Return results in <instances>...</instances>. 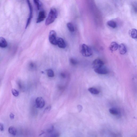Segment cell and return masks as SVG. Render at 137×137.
I'll use <instances>...</instances> for the list:
<instances>
[{
	"label": "cell",
	"mask_w": 137,
	"mask_h": 137,
	"mask_svg": "<svg viewBox=\"0 0 137 137\" xmlns=\"http://www.w3.org/2000/svg\"><path fill=\"white\" fill-rule=\"evenodd\" d=\"M57 16L58 13L57 10L54 8L51 9L46 19L45 22L46 25L48 26L53 23L57 18Z\"/></svg>",
	"instance_id": "cell-1"
},
{
	"label": "cell",
	"mask_w": 137,
	"mask_h": 137,
	"mask_svg": "<svg viewBox=\"0 0 137 137\" xmlns=\"http://www.w3.org/2000/svg\"><path fill=\"white\" fill-rule=\"evenodd\" d=\"M80 51L81 54L84 57H90L93 54L91 48L85 44H84L82 45Z\"/></svg>",
	"instance_id": "cell-2"
},
{
	"label": "cell",
	"mask_w": 137,
	"mask_h": 137,
	"mask_svg": "<svg viewBox=\"0 0 137 137\" xmlns=\"http://www.w3.org/2000/svg\"><path fill=\"white\" fill-rule=\"evenodd\" d=\"M29 9L30 10V14L29 17L27 19V23H26V28H27L31 22L32 19L33 17V7L32 5L30 0H26Z\"/></svg>",
	"instance_id": "cell-3"
},
{
	"label": "cell",
	"mask_w": 137,
	"mask_h": 137,
	"mask_svg": "<svg viewBox=\"0 0 137 137\" xmlns=\"http://www.w3.org/2000/svg\"><path fill=\"white\" fill-rule=\"evenodd\" d=\"M49 39L51 44L56 45L57 44V39L56 38V33L54 30H51L49 33Z\"/></svg>",
	"instance_id": "cell-4"
},
{
	"label": "cell",
	"mask_w": 137,
	"mask_h": 137,
	"mask_svg": "<svg viewBox=\"0 0 137 137\" xmlns=\"http://www.w3.org/2000/svg\"><path fill=\"white\" fill-rule=\"evenodd\" d=\"M94 71L96 73L100 75H106L109 73L108 70L104 65L98 68H95Z\"/></svg>",
	"instance_id": "cell-5"
},
{
	"label": "cell",
	"mask_w": 137,
	"mask_h": 137,
	"mask_svg": "<svg viewBox=\"0 0 137 137\" xmlns=\"http://www.w3.org/2000/svg\"><path fill=\"white\" fill-rule=\"evenodd\" d=\"M45 102L44 99L42 97H39L35 100L36 107L38 108L41 109L43 108L45 105Z\"/></svg>",
	"instance_id": "cell-6"
},
{
	"label": "cell",
	"mask_w": 137,
	"mask_h": 137,
	"mask_svg": "<svg viewBox=\"0 0 137 137\" xmlns=\"http://www.w3.org/2000/svg\"><path fill=\"white\" fill-rule=\"evenodd\" d=\"M104 63L103 60L99 59L95 60L93 62L92 65L94 68H96L101 67L104 65Z\"/></svg>",
	"instance_id": "cell-7"
},
{
	"label": "cell",
	"mask_w": 137,
	"mask_h": 137,
	"mask_svg": "<svg viewBox=\"0 0 137 137\" xmlns=\"http://www.w3.org/2000/svg\"><path fill=\"white\" fill-rule=\"evenodd\" d=\"M46 17L45 12L44 11L39 12L38 17L36 20L37 23H40L44 20Z\"/></svg>",
	"instance_id": "cell-8"
},
{
	"label": "cell",
	"mask_w": 137,
	"mask_h": 137,
	"mask_svg": "<svg viewBox=\"0 0 137 137\" xmlns=\"http://www.w3.org/2000/svg\"><path fill=\"white\" fill-rule=\"evenodd\" d=\"M118 49L120 53L121 54H124L127 52V48L124 44H120L119 45Z\"/></svg>",
	"instance_id": "cell-9"
},
{
	"label": "cell",
	"mask_w": 137,
	"mask_h": 137,
	"mask_svg": "<svg viewBox=\"0 0 137 137\" xmlns=\"http://www.w3.org/2000/svg\"><path fill=\"white\" fill-rule=\"evenodd\" d=\"M57 44L60 48L64 49L66 47V45L63 39L59 38L57 39Z\"/></svg>",
	"instance_id": "cell-10"
},
{
	"label": "cell",
	"mask_w": 137,
	"mask_h": 137,
	"mask_svg": "<svg viewBox=\"0 0 137 137\" xmlns=\"http://www.w3.org/2000/svg\"><path fill=\"white\" fill-rule=\"evenodd\" d=\"M119 45L116 42H112L109 48L111 51H115L118 49Z\"/></svg>",
	"instance_id": "cell-11"
},
{
	"label": "cell",
	"mask_w": 137,
	"mask_h": 137,
	"mask_svg": "<svg viewBox=\"0 0 137 137\" xmlns=\"http://www.w3.org/2000/svg\"><path fill=\"white\" fill-rule=\"evenodd\" d=\"M7 43L6 39L4 38L0 37V47L2 48H5L7 46Z\"/></svg>",
	"instance_id": "cell-12"
},
{
	"label": "cell",
	"mask_w": 137,
	"mask_h": 137,
	"mask_svg": "<svg viewBox=\"0 0 137 137\" xmlns=\"http://www.w3.org/2000/svg\"><path fill=\"white\" fill-rule=\"evenodd\" d=\"M131 37L134 39H137V30L136 29H132L129 32Z\"/></svg>",
	"instance_id": "cell-13"
},
{
	"label": "cell",
	"mask_w": 137,
	"mask_h": 137,
	"mask_svg": "<svg viewBox=\"0 0 137 137\" xmlns=\"http://www.w3.org/2000/svg\"><path fill=\"white\" fill-rule=\"evenodd\" d=\"M107 24L109 27L113 28H115L117 27V25L116 23L113 20H110L108 21Z\"/></svg>",
	"instance_id": "cell-14"
},
{
	"label": "cell",
	"mask_w": 137,
	"mask_h": 137,
	"mask_svg": "<svg viewBox=\"0 0 137 137\" xmlns=\"http://www.w3.org/2000/svg\"><path fill=\"white\" fill-rule=\"evenodd\" d=\"M8 131L9 133L13 136H15L17 134V130L14 127L10 126L9 128Z\"/></svg>",
	"instance_id": "cell-15"
},
{
	"label": "cell",
	"mask_w": 137,
	"mask_h": 137,
	"mask_svg": "<svg viewBox=\"0 0 137 137\" xmlns=\"http://www.w3.org/2000/svg\"><path fill=\"white\" fill-rule=\"evenodd\" d=\"M88 90L91 93L94 94H98L100 93V91L98 89L93 87L89 88Z\"/></svg>",
	"instance_id": "cell-16"
},
{
	"label": "cell",
	"mask_w": 137,
	"mask_h": 137,
	"mask_svg": "<svg viewBox=\"0 0 137 137\" xmlns=\"http://www.w3.org/2000/svg\"><path fill=\"white\" fill-rule=\"evenodd\" d=\"M67 27L68 30L71 32H73L75 31V28L72 24L71 23H68L67 24Z\"/></svg>",
	"instance_id": "cell-17"
},
{
	"label": "cell",
	"mask_w": 137,
	"mask_h": 137,
	"mask_svg": "<svg viewBox=\"0 0 137 137\" xmlns=\"http://www.w3.org/2000/svg\"><path fill=\"white\" fill-rule=\"evenodd\" d=\"M109 111L111 114L113 115H116L118 114V111L115 108H111L110 109Z\"/></svg>",
	"instance_id": "cell-18"
},
{
	"label": "cell",
	"mask_w": 137,
	"mask_h": 137,
	"mask_svg": "<svg viewBox=\"0 0 137 137\" xmlns=\"http://www.w3.org/2000/svg\"><path fill=\"white\" fill-rule=\"evenodd\" d=\"M34 3L39 10L40 9L41 7V5L39 0H33Z\"/></svg>",
	"instance_id": "cell-19"
},
{
	"label": "cell",
	"mask_w": 137,
	"mask_h": 137,
	"mask_svg": "<svg viewBox=\"0 0 137 137\" xmlns=\"http://www.w3.org/2000/svg\"><path fill=\"white\" fill-rule=\"evenodd\" d=\"M47 74L49 77H53L54 76V73L53 71L51 69H49L47 70Z\"/></svg>",
	"instance_id": "cell-20"
},
{
	"label": "cell",
	"mask_w": 137,
	"mask_h": 137,
	"mask_svg": "<svg viewBox=\"0 0 137 137\" xmlns=\"http://www.w3.org/2000/svg\"><path fill=\"white\" fill-rule=\"evenodd\" d=\"M12 93L14 96L17 97L19 95V92L16 89H13L12 90Z\"/></svg>",
	"instance_id": "cell-21"
},
{
	"label": "cell",
	"mask_w": 137,
	"mask_h": 137,
	"mask_svg": "<svg viewBox=\"0 0 137 137\" xmlns=\"http://www.w3.org/2000/svg\"><path fill=\"white\" fill-rule=\"evenodd\" d=\"M70 62L73 65H76L77 64V61L76 60L73 59H70Z\"/></svg>",
	"instance_id": "cell-22"
},
{
	"label": "cell",
	"mask_w": 137,
	"mask_h": 137,
	"mask_svg": "<svg viewBox=\"0 0 137 137\" xmlns=\"http://www.w3.org/2000/svg\"><path fill=\"white\" fill-rule=\"evenodd\" d=\"M51 106H47L44 110V113L48 112L51 110Z\"/></svg>",
	"instance_id": "cell-23"
},
{
	"label": "cell",
	"mask_w": 137,
	"mask_h": 137,
	"mask_svg": "<svg viewBox=\"0 0 137 137\" xmlns=\"http://www.w3.org/2000/svg\"><path fill=\"white\" fill-rule=\"evenodd\" d=\"M4 130V126L3 124L0 123V131H2Z\"/></svg>",
	"instance_id": "cell-24"
},
{
	"label": "cell",
	"mask_w": 137,
	"mask_h": 137,
	"mask_svg": "<svg viewBox=\"0 0 137 137\" xmlns=\"http://www.w3.org/2000/svg\"><path fill=\"white\" fill-rule=\"evenodd\" d=\"M9 116L10 119L13 120L14 119V118L15 115L14 114H13L12 113H11V114H10Z\"/></svg>",
	"instance_id": "cell-25"
},
{
	"label": "cell",
	"mask_w": 137,
	"mask_h": 137,
	"mask_svg": "<svg viewBox=\"0 0 137 137\" xmlns=\"http://www.w3.org/2000/svg\"><path fill=\"white\" fill-rule=\"evenodd\" d=\"M77 108L78 110L79 111L81 112L82 109V107L80 105H79L77 106Z\"/></svg>",
	"instance_id": "cell-26"
},
{
	"label": "cell",
	"mask_w": 137,
	"mask_h": 137,
	"mask_svg": "<svg viewBox=\"0 0 137 137\" xmlns=\"http://www.w3.org/2000/svg\"><path fill=\"white\" fill-rule=\"evenodd\" d=\"M61 76L63 78H65V75L64 73H61Z\"/></svg>",
	"instance_id": "cell-27"
}]
</instances>
